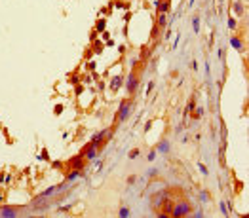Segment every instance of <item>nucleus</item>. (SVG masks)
<instances>
[{
    "label": "nucleus",
    "instance_id": "32",
    "mask_svg": "<svg viewBox=\"0 0 249 218\" xmlns=\"http://www.w3.org/2000/svg\"><path fill=\"white\" fill-rule=\"evenodd\" d=\"M105 46H109V48H112V46H114V42H112V40H110V38H109V40H107V44H105Z\"/></svg>",
    "mask_w": 249,
    "mask_h": 218
},
{
    "label": "nucleus",
    "instance_id": "16",
    "mask_svg": "<svg viewBox=\"0 0 249 218\" xmlns=\"http://www.w3.org/2000/svg\"><path fill=\"white\" fill-rule=\"evenodd\" d=\"M230 44H232V48H236V50H240V48H241V42L238 40V38H232Z\"/></svg>",
    "mask_w": 249,
    "mask_h": 218
},
{
    "label": "nucleus",
    "instance_id": "14",
    "mask_svg": "<svg viewBox=\"0 0 249 218\" xmlns=\"http://www.w3.org/2000/svg\"><path fill=\"white\" fill-rule=\"evenodd\" d=\"M194 108H196V103H194V99H190V103H188V106L185 108V116H186L188 112H192Z\"/></svg>",
    "mask_w": 249,
    "mask_h": 218
},
{
    "label": "nucleus",
    "instance_id": "24",
    "mask_svg": "<svg viewBox=\"0 0 249 218\" xmlns=\"http://www.w3.org/2000/svg\"><path fill=\"white\" fill-rule=\"evenodd\" d=\"M137 156H139V150H131V154H129V158H131V159H135Z\"/></svg>",
    "mask_w": 249,
    "mask_h": 218
},
{
    "label": "nucleus",
    "instance_id": "20",
    "mask_svg": "<svg viewBox=\"0 0 249 218\" xmlns=\"http://www.w3.org/2000/svg\"><path fill=\"white\" fill-rule=\"evenodd\" d=\"M118 214H120V216H124V218H126V216H129V211H127L126 207H122V209H120V213H118Z\"/></svg>",
    "mask_w": 249,
    "mask_h": 218
},
{
    "label": "nucleus",
    "instance_id": "6",
    "mask_svg": "<svg viewBox=\"0 0 249 218\" xmlns=\"http://www.w3.org/2000/svg\"><path fill=\"white\" fill-rule=\"evenodd\" d=\"M82 158H84V156L80 154V158H74V159H70L68 167H70V169H74V171H80V169L84 167V161H82Z\"/></svg>",
    "mask_w": 249,
    "mask_h": 218
},
{
    "label": "nucleus",
    "instance_id": "29",
    "mask_svg": "<svg viewBox=\"0 0 249 218\" xmlns=\"http://www.w3.org/2000/svg\"><path fill=\"white\" fill-rule=\"evenodd\" d=\"M154 158H156V152H150V154H148V161H152Z\"/></svg>",
    "mask_w": 249,
    "mask_h": 218
},
{
    "label": "nucleus",
    "instance_id": "7",
    "mask_svg": "<svg viewBox=\"0 0 249 218\" xmlns=\"http://www.w3.org/2000/svg\"><path fill=\"white\" fill-rule=\"evenodd\" d=\"M97 148H95V146H93V144H90V146H86V148H84V150H82V152H84V154H82V156H86V158L88 159H93V158H95V156H97Z\"/></svg>",
    "mask_w": 249,
    "mask_h": 218
},
{
    "label": "nucleus",
    "instance_id": "10",
    "mask_svg": "<svg viewBox=\"0 0 249 218\" xmlns=\"http://www.w3.org/2000/svg\"><path fill=\"white\" fill-rule=\"evenodd\" d=\"M166 25H168V17H166V14H158V25H156V27L163 29Z\"/></svg>",
    "mask_w": 249,
    "mask_h": 218
},
{
    "label": "nucleus",
    "instance_id": "30",
    "mask_svg": "<svg viewBox=\"0 0 249 218\" xmlns=\"http://www.w3.org/2000/svg\"><path fill=\"white\" fill-rule=\"evenodd\" d=\"M42 152H44V154H42V158H44V159H50V154H48V150H42Z\"/></svg>",
    "mask_w": 249,
    "mask_h": 218
},
{
    "label": "nucleus",
    "instance_id": "15",
    "mask_svg": "<svg viewBox=\"0 0 249 218\" xmlns=\"http://www.w3.org/2000/svg\"><path fill=\"white\" fill-rule=\"evenodd\" d=\"M234 8H236V14H238V15H241V14H244V4H241V2H236V6H234Z\"/></svg>",
    "mask_w": 249,
    "mask_h": 218
},
{
    "label": "nucleus",
    "instance_id": "1",
    "mask_svg": "<svg viewBox=\"0 0 249 218\" xmlns=\"http://www.w3.org/2000/svg\"><path fill=\"white\" fill-rule=\"evenodd\" d=\"M188 213H190V205L185 203V201H179V203H177V207H173V209H171V214H173V216H186Z\"/></svg>",
    "mask_w": 249,
    "mask_h": 218
},
{
    "label": "nucleus",
    "instance_id": "5",
    "mask_svg": "<svg viewBox=\"0 0 249 218\" xmlns=\"http://www.w3.org/2000/svg\"><path fill=\"white\" fill-rule=\"evenodd\" d=\"M166 196H168V192H158V194L152 197V207H156V209H158V207H162V203L168 199Z\"/></svg>",
    "mask_w": 249,
    "mask_h": 218
},
{
    "label": "nucleus",
    "instance_id": "13",
    "mask_svg": "<svg viewBox=\"0 0 249 218\" xmlns=\"http://www.w3.org/2000/svg\"><path fill=\"white\" fill-rule=\"evenodd\" d=\"M2 216H15V211H14V209H8V207H4V209H2Z\"/></svg>",
    "mask_w": 249,
    "mask_h": 218
},
{
    "label": "nucleus",
    "instance_id": "18",
    "mask_svg": "<svg viewBox=\"0 0 249 218\" xmlns=\"http://www.w3.org/2000/svg\"><path fill=\"white\" fill-rule=\"evenodd\" d=\"M202 114H204V108H202V106H198V108H196V112H194V120H198Z\"/></svg>",
    "mask_w": 249,
    "mask_h": 218
},
{
    "label": "nucleus",
    "instance_id": "31",
    "mask_svg": "<svg viewBox=\"0 0 249 218\" xmlns=\"http://www.w3.org/2000/svg\"><path fill=\"white\" fill-rule=\"evenodd\" d=\"M103 38H105V40H109V38H110V34H109L107 31H103Z\"/></svg>",
    "mask_w": 249,
    "mask_h": 218
},
{
    "label": "nucleus",
    "instance_id": "28",
    "mask_svg": "<svg viewBox=\"0 0 249 218\" xmlns=\"http://www.w3.org/2000/svg\"><path fill=\"white\" fill-rule=\"evenodd\" d=\"M150 127H152V122H146V125H145V131H150Z\"/></svg>",
    "mask_w": 249,
    "mask_h": 218
},
{
    "label": "nucleus",
    "instance_id": "19",
    "mask_svg": "<svg viewBox=\"0 0 249 218\" xmlns=\"http://www.w3.org/2000/svg\"><path fill=\"white\" fill-rule=\"evenodd\" d=\"M74 93H76V95H82V93H84V86H80V84H78V86L74 87Z\"/></svg>",
    "mask_w": 249,
    "mask_h": 218
},
{
    "label": "nucleus",
    "instance_id": "2",
    "mask_svg": "<svg viewBox=\"0 0 249 218\" xmlns=\"http://www.w3.org/2000/svg\"><path fill=\"white\" fill-rule=\"evenodd\" d=\"M129 110H131V101H122L120 103V112H118V120H127L129 116Z\"/></svg>",
    "mask_w": 249,
    "mask_h": 218
},
{
    "label": "nucleus",
    "instance_id": "27",
    "mask_svg": "<svg viewBox=\"0 0 249 218\" xmlns=\"http://www.w3.org/2000/svg\"><path fill=\"white\" fill-rule=\"evenodd\" d=\"M198 167H200V171H202V173H204V175H207V169H205V165H202V163H200Z\"/></svg>",
    "mask_w": 249,
    "mask_h": 218
},
{
    "label": "nucleus",
    "instance_id": "3",
    "mask_svg": "<svg viewBox=\"0 0 249 218\" xmlns=\"http://www.w3.org/2000/svg\"><path fill=\"white\" fill-rule=\"evenodd\" d=\"M124 86V74H116V76L110 80V93H118L120 91V87Z\"/></svg>",
    "mask_w": 249,
    "mask_h": 218
},
{
    "label": "nucleus",
    "instance_id": "17",
    "mask_svg": "<svg viewBox=\"0 0 249 218\" xmlns=\"http://www.w3.org/2000/svg\"><path fill=\"white\" fill-rule=\"evenodd\" d=\"M192 25H194V32H200V19H198V17H194Z\"/></svg>",
    "mask_w": 249,
    "mask_h": 218
},
{
    "label": "nucleus",
    "instance_id": "4",
    "mask_svg": "<svg viewBox=\"0 0 249 218\" xmlns=\"http://www.w3.org/2000/svg\"><path fill=\"white\" fill-rule=\"evenodd\" d=\"M137 86H139V76H137L135 72H131L129 76H127V84H126V87H127V93H135Z\"/></svg>",
    "mask_w": 249,
    "mask_h": 218
},
{
    "label": "nucleus",
    "instance_id": "9",
    "mask_svg": "<svg viewBox=\"0 0 249 218\" xmlns=\"http://www.w3.org/2000/svg\"><path fill=\"white\" fill-rule=\"evenodd\" d=\"M168 10H169V0H160L158 14H168Z\"/></svg>",
    "mask_w": 249,
    "mask_h": 218
},
{
    "label": "nucleus",
    "instance_id": "12",
    "mask_svg": "<svg viewBox=\"0 0 249 218\" xmlns=\"http://www.w3.org/2000/svg\"><path fill=\"white\" fill-rule=\"evenodd\" d=\"M158 150L166 154V152L169 150V142H168V141H162V142H160V146H158Z\"/></svg>",
    "mask_w": 249,
    "mask_h": 218
},
{
    "label": "nucleus",
    "instance_id": "8",
    "mask_svg": "<svg viewBox=\"0 0 249 218\" xmlns=\"http://www.w3.org/2000/svg\"><path fill=\"white\" fill-rule=\"evenodd\" d=\"M107 133H109V131H101V133H97V135H93V139H91V144L97 148V146H99L101 142L105 141V135H107Z\"/></svg>",
    "mask_w": 249,
    "mask_h": 218
},
{
    "label": "nucleus",
    "instance_id": "25",
    "mask_svg": "<svg viewBox=\"0 0 249 218\" xmlns=\"http://www.w3.org/2000/svg\"><path fill=\"white\" fill-rule=\"evenodd\" d=\"M221 211H222V214H224V216H228V211H226V205H224V203L221 205Z\"/></svg>",
    "mask_w": 249,
    "mask_h": 218
},
{
    "label": "nucleus",
    "instance_id": "23",
    "mask_svg": "<svg viewBox=\"0 0 249 218\" xmlns=\"http://www.w3.org/2000/svg\"><path fill=\"white\" fill-rule=\"evenodd\" d=\"M61 110H63V105H57V106H55V116H59V114H61Z\"/></svg>",
    "mask_w": 249,
    "mask_h": 218
},
{
    "label": "nucleus",
    "instance_id": "26",
    "mask_svg": "<svg viewBox=\"0 0 249 218\" xmlns=\"http://www.w3.org/2000/svg\"><path fill=\"white\" fill-rule=\"evenodd\" d=\"M228 27H230V29H236V21H234V19H228Z\"/></svg>",
    "mask_w": 249,
    "mask_h": 218
},
{
    "label": "nucleus",
    "instance_id": "11",
    "mask_svg": "<svg viewBox=\"0 0 249 218\" xmlns=\"http://www.w3.org/2000/svg\"><path fill=\"white\" fill-rule=\"evenodd\" d=\"M105 27H107V21H105V19H99V21L95 23V31H97V32H103Z\"/></svg>",
    "mask_w": 249,
    "mask_h": 218
},
{
    "label": "nucleus",
    "instance_id": "21",
    "mask_svg": "<svg viewBox=\"0 0 249 218\" xmlns=\"http://www.w3.org/2000/svg\"><path fill=\"white\" fill-rule=\"evenodd\" d=\"M95 51H97V53L103 51V44H101V42H95Z\"/></svg>",
    "mask_w": 249,
    "mask_h": 218
},
{
    "label": "nucleus",
    "instance_id": "33",
    "mask_svg": "<svg viewBox=\"0 0 249 218\" xmlns=\"http://www.w3.org/2000/svg\"><path fill=\"white\" fill-rule=\"evenodd\" d=\"M192 4H194V0H190V2H188V6H192Z\"/></svg>",
    "mask_w": 249,
    "mask_h": 218
},
{
    "label": "nucleus",
    "instance_id": "22",
    "mask_svg": "<svg viewBox=\"0 0 249 218\" xmlns=\"http://www.w3.org/2000/svg\"><path fill=\"white\" fill-rule=\"evenodd\" d=\"M152 89H154V82H148V86H146V95H148Z\"/></svg>",
    "mask_w": 249,
    "mask_h": 218
}]
</instances>
